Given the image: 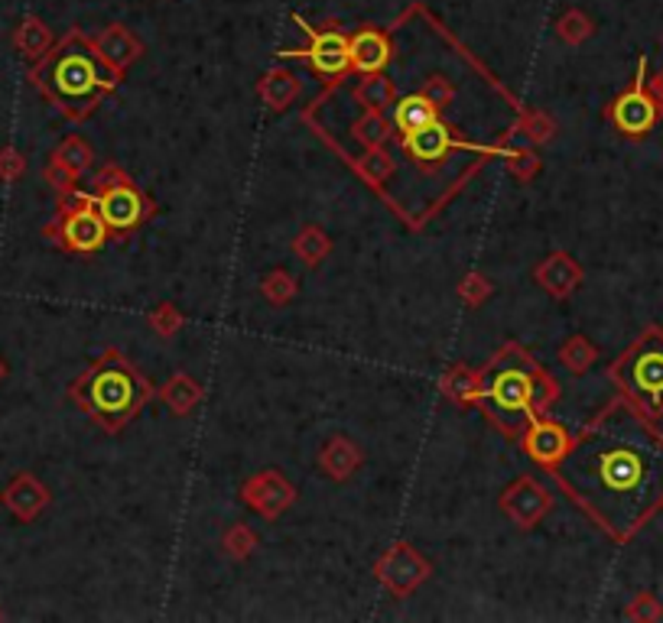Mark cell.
I'll list each match as a JSON object with an SVG mask.
<instances>
[{
  "mask_svg": "<svg viewBox=\"0 0 663 623\" xmlns=\"http://www.w3.org/2000/svg\"><path fill=\"white\" fill-rule=\"evenodd\" d=\"M566 490L614 536L663 504V439L631 406H611L559 462Z\"/></svg>",
  "mask_w": 663,
  "mask_h": 623,
  "instance_id": "obj_1",
  "label": "cell"
},
{
  "mask_svg": "<svg viewBox=\"0 0 663 623\" xmlns=\"http://www.w3.org/2000/svg\"><path fill=\"white\" fill-rule=\"evenodd\" d=\"M40 78H43V88L62 104H69V107L95 102L110 85V72L102 65V59L92 52V46L82 43L78 36L65 40L50 55V62L43 65Z\"/></svg>",
  "mask_w": 663,
  "mask_h": 623,
  "instance_id": "obj_2",
  "label": "cell"
},
{
  "mask_svg": "<svg viewBox=\"0 0 663 623\" xmlns=\"http://www.w3.org/2000/svg\"><path fill=\"white\" fill-rule=\"evenodd\" d=\"M140 400H144L140 380L134 377V370L127 363L120 361L102 363L85 383V403L92 406V413L105 415L110 422L127 419L137 410Z\"/></svg>",
  "mask_w": 663,
  "mask_h": 623,
  "instance_id": "obj_3",
  "label": "cell"
},
{
  "mask_svg": "<svg viewBox=\"0 0 663 623\" xmlns=\"http://www.w3.org/2000/svg\"><path fill=\"white\" fill-rule=\"evenodd\" d=\"M621 383L624 390L644 406V410H661L663 406V338L648 335L621 363Z\"/></svg>",
  "mask_w": 663,
  "mask_h": 623,
  "instance_id": "obj_4",
  "label": "cell"
},
{
  "mask_svg": "<svg viewBox=\"0 0 663 623\" xmlns=\"http://www.w3.org/2000/svg\"><path fill=\"white\" fill-rule=\"evenodd\" d=\"M530 393H534V387H530L527 373H520V370H501L495 380H492V387H488V406H492V413L501 422H507V425L517 429L527 419Z\"/></svg>",
  "mask_w": 663,
  "mask_h": 623,
  "instance_id": "obj_5",
  "label": "cell"
},
{
  "mask_svg": "<svg viewBox=\"0 0 663 623\" xmlns=\"http://www.w3.org/2000/svg\"><path fill=\"white\" fill-rule=\"evenodd\" d=\"M299 27H303V33L309 36V52H286V55H309V62H313V68L319 72V75H326V78H335V75H341L348 65H351V55H348V36H341V33H323V30H313V27H306L303 23V17H293Z\"/></svg>",
  "mask_w": 663,
  "mask_h": 623,
  "instance_id": "obj_6",
  "label": "cell"
},
{
  "mask_svg": "<svg viewBox=\"0 0 663 623\" xmlns=\"http://www.w3.org/2000/svg\"><path fill=\"white\" fill-rule=\"evenodd\" d=\"M641 78H644V62H641L638 85H634L628 95H621L618 104H614V124H618L624 134H644V130H651V124H654V117H657V107L644 95Z\"/></svg>",
  "mask_w": 663,
  "mask_h": 623,
  "instance_id": "obj_7",
  "label": "cell"
},
{
  "mask_svg": "<svg viewBox=\"0 0 663 623\" xmlns=\"http://www.w3.org/2000/svg\"><path fill=\"white\" fill-rule=\"evenodd\" d=\"M348 55H351V65H355L358 72L375 75V72H381L387 62H390V40H387L385 30L365 27V30H358V33L348 40Z\"/></svg>",
  "mask_w": 663,
  "mask_h": 623,
  "instance_id": "obj_8",
  "label": "cell"
},
{
  "mask_svg": "<svg viewBox=\"0 0 663 623\" xmlns=\"http://www.w3.org/2000/svg\"><path fill=\"white\" fill-rule=\"evenodd\" d=\"M98 214L105 218L108 228L127 231V228H134V224L144 218V202H140V196H137L130 186H114V189H108V192L102 196Z\"/></svg>",
  "mask_w": 663,
  "mask_h": 623,
  "instance_id": "obj_9",
  "label": "cell"
},
{
  "mask_svg": "<svg viewBox=\"0 0 663 623\" xmlns=\"http://www.w3.org/2000/svg\"><path fill=\"white\" fill-rule=\"evenodd\" d=\"M65 241L75 251H98L105 244V218L95 211H75L65 221Z\"/></svg>",
  "mask_w": 663,
  "mask_h": 623,
  "instance_id": "obj_10",
  "label": "cell"
},
{
  "mask_svg": "<svg viewBox=\"0 0 663 623\" xmlns=\"http://www.w3.org/2000/svg\"><path fill=\"white\" fill-rule=\"evenodd\" d=\"M407 147H410V154L417 156V159L433 162V159H442V156L452 150V134L442 127L440 120H433V124H427L423 130L410 134V137H407Z\"/></svg>",
  "mask_w": 663,
  "mask_h": 623,
  "instance_id": "obj_11",
  "label": "cell"
},
{
  "mask_svg": "<svg viewBox=\"0 0 663 623\" xmlns=\"http://www.w3.org/2000/svg\"><path fill=\"white\" fill-rule=\"evenodd\" d=\"M393 120H397V127L410 137V134H417V130H423L427 124L436 120V107H433L430 98H423V95H410V98H403V102L397 104Z\"/></svg>",
  "mask_w": 663,
  "mask_h": 623,
  "instance_id": "obj_12",
  "label": "cell"
},
{
  "mask_svg": "<svg viewBox=\"0 0 663 623\" xmlns=\"http://www.w3.org/2000/svg\"><path fill=\"white\" fill-rule=\"evenodd\" d=\"M562 448H566V439H562L559 429H552V425L534 429V435H530V455H534V458H540V462H556V458L562 455Z\"/></svg>",
  "mask_w": 663,
  "mask_h": 623,
  "instance_id": "obj_13",
  "label": "cell"
},
{
  "mask_svg": "<svg viewBox=\"0 0 663 623\" xmlns=\"http://www.w3.org/2000/svg\"><path fill=\"white\" fill-rule=\"evenodd\" d=\"M559 30H562V36H569V40H579V36L586 33V20H582L579 13H569V17L559 23Z\"/></svg>",
  "mask_w": 663,
  "mask_h": 623,
  "instance_id": "obj_14",
  "label": "cell"
}]
</instances>
